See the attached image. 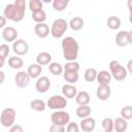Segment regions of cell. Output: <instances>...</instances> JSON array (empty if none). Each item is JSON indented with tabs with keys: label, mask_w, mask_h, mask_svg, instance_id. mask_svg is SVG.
Instances as JSON below:
<instances>
[{
	"label": "cell",
	"mask_w": 132,
	"mask_h": 132,
	"mask_svg": "<svg viewBox=\"0 0 132 132\" xmlns=\"http://www.w3.org/2000/svg\"><path fill=\"white\" fill-rule=\"evenodd\" d=\"M4 64H5V58H3L2 56H0V69L4 66Z\"/></svg>",
	"instance_id": "44"
},
{
	"label": "cell",
	"mask_w": 132,
	"mask_h": 132,
	"mask_svg": "<svg viewBox=\"0 0 132 132\" xmlns=\"http://www.w3.org/2000/svg\"><path fill=\"white\" fill-rule=\"evenodd\" d=\"M70 0H53V8L57 11H63L69 4Z\"/></svg>",
	"instance_id": "31"
},
{
	"label": "cell",
	"mask_w": 132,
	"mask_h": 132,
	"mask_svg": "<svg viewBox=\"0 0 132 132\" xmlns=\"http://www.w3.org/2000/svg\"><path fill=\"white\" fill-rule=\"evenodd\" d=\"M75 113L76 116L79 118V119H84V118H87L91 114V107L89 106V104H86V105H78V107L76 108L75 110Z\"/></svg>",
	"instance_id": "25"
},
{
	"label": "cell",
	"mask_w": 132,
	"mask_h": 132,
	"mask_svg": "<svg viewBox=\"0 0 132 132\" xmlns=\"http://www.w3.org/2000/svg\"><path fill=\"white\" fill-rule=\"evenodd\" d=\"M77 93V89L73 84H65L62 87V94L66 98H74Z\"/></svg>",
	"instance_id": "16"
},
{
	"label": "cell",
	"mask_w": 132,
	"mask_h": 132,
	"mask_svg": "<svg viewBox=\"0 0 132 132\" xmlns=\"http://www.w3.org/2000/svg\"><path fill=\"white\" fill-rule=\"evenodd\" d=\"M79 64L76 61H67V63L63 66V71H77L79 70Z\"/></svg>",
	"instance_id": "34"
},
{
	"label": "cell",
	"mask_w": 132,
	"mask_h": 132,
	"mask_svg": "<svg viewBox=\"0 0 132 132\" xmlns=\"http://www.w3.org/2000/svg\"><path fill=\"white\" fill-rule=\"evenodd\" d=\"M101 126L104 132H111L113 130V120L111 118H104L101 122Z\"/></svg>",
	"instance_id": "32"
},
{
	"label": "cell",
	"mask_w": 132,
	"mask_h": 132,
	"mask_svg": "<svg viewBox=\"0 0 132 132\" xmlns=\"http://www.w3.org/2000/svg\"><path fill=\"white\" fill-rule=\"evenodd\" d=\"M46 107V104L44 103V101L40 100V99H34L30 102V108L32 110L35 111H44Z\"/></svg>",
	"instance_id": "26"
},
{
	"label": "cell",
	"mask_w": 132,
	"mask_h": 132,
	"mask_svg": "<svg viewBox=\"0 0 132 132\" xmlns=\"http://www.w3.org/2000/svg\"><path fill=\"white\" fill-rule=\"evenodd\" d=\"M46 106L54 110L63 109L67 106V99L62 95H54L47 100Z\"/></svg>",
	"instance_id": "5"
},
{
	"label": "cell",
	"mask_w": 132,
	"mask_h": 132,
	"mask_svg": "<svg viewBox=\"0 0 132 132\" xmlns=\"http://www.w3.org/2000/svg\"><path fill=\"white\" fill-rule=\"evenodd\" d=\"M34 32L39 38H45L50 34V27L45 23H37L34 27Z\"/></svg>",
	"instance_id": "15"
},
{
	"label": "cell",
	"mask_w": 132,
	"mask_h": 132,
	"mask_svg": "<svg viewBox=\"0 0 132 132\" xmlns=\"http://www.w3.org/2000/svg\"><path fill=\"white\" fill-rule=\"evenodd\" d=\"M42 1V3L44 2V3H51V2H53V0H41Z\"/></svg>",
	"instance_id": "45"
},
{
	"label": "cell",
	"mask_w": 132,
	"mask_h": 132,
	"mask_svg": "<svg viewBox=\"0 0 132 132\" xmlns=\"http://www.w3.org/2000/svg\"><path fill=\"white\" fill-rule=\"evenodd\" d=\"M3 14H4V16H5L6 20H10V21H13V22H14L15 14H16L14 3H9V4H7V5L5 6V8H4Z\"/></svg>",
	"instance_id": "22"
},
{
	"label": "cell",
	"mask_w": 132,
	"mask_h": 132,
	"mask_svg": "<svg viewBox=\"0 0 132 132\" xmlns=\"http://www.w3.org/2000/svg\"><path fill=\"white\" fill-rule=\"evenodd\" d=\"M74 98H75V102L78 105H86V104H89L90 101H91L90 95L86 91H80V92L76 93Z\"/></svg>",
	"instance_id": "18"
},
{
	"label": "cell",
	"mask_w": 132,
	"mask_h": 132,
	"mask_svg": "<svg viewBox=\"0 0 132 132\" xmlns=\"http://www.w3.org/2000/svg\"><path fill=\"white\" fill-rule=\"evenodd\" d=\"M2 37L7 42H13L18 38V31L13 27H4L2 31Z\"/></svg>",
	"instance_id": "14"
},
{
	"label": "cell",
	"mask_w": 132,
	"mask_h": 132,
	"mask_svg": "<svg viewBox=\"0 0 132 132\" xmlns=\"http://www.w3.org/2000/svg\"><path fill=\"white\" fill-rule=\"evenodd\" d=\"M30 76L28 72L25 71H19L14 76V82L19 88H26L29 85Z\"/></svg>",
	"instance_id": "9"
},
{
	"label": "cell",
	"mask_w": 132,
	"mask_h": 132,
	"mask_svg": "<svg viewBox=\"0 0 132 132\" xmlns=\"http://www.w3.org/2000/svg\"><path fill=\"white\" fill-rule=\"evenodd\" d=\"M116 43L121 47L132 43V31H120L116 36Z\"/></svg>",
	"instance_id": "7"
},
{
	"label": "cell",
	"mask_w": 132,
	"mask_h": 132,
	"mask_svg": "<svg viewBox=\"0 0 132 132\" xmlns=\"http://www.w3.org/2000/svg\"><path fill=\"white\" fill-rule=\"evenodd\" d=\"M110 95H111V89L109 85H99L96 91V96L99 100L105 101L110 97Z\"/></svg>",
	"instance_id": "11"
},
{
	"label": "cell",
	"mask_w": 132,
	"mask_h": 132,
	"mask_svg": "<svg viewBox=\"0 0 132 132\" xmlns=\"http://www.w3.org/2000/svg\"><path fill=\"white\" fill-rule=\"evenodd\" d=\"M63 77L68 84H75L79 78L77 71H64Z\"/></svg>",
	"instance_id": "27"
},
{
	"label": "cell",
	"mask_w": 132,
	"mask_h": 132,
	"mask_svg": "<svg viewBox=\"0 0 132 132\" xmlns=\"http://www.w3.org/2000/svg\"><path fill=\"white\" fill-rule=\"evenodd\" d=\"M97 77V70L95 68H88L85 71V79L88 82H93L94 80H96Z\"/></svg>",
	"instance_id": "33"
},
{
	"label": "cell",
	"mask_w": 132,
	"mask_h": 132,
	"mask_svg": "<svg viewBox=\"0 0 132 132\" xmlns=\"http://www.w3.org/2000/svg\"><path fill=\"white\" fill-rule=\"evenodd\" d=\"M32 20L36 23H44L46 20V13L43 9L37 10V11H32Z\"/></svg>",
	"instance_id": "29"
},
{
	"label": "cell",
	"mask_w": 132,
	"mask_h": 132,
	"mask_svg": "<svg viewBox=\"0 0 132 132\" xmlns=\"http://www.w3.org/2000/svg\"><path fill=\"white\" fill-rule=\"evenodd\" d=\"M65 129H66L65 126L55 125V124H52L51 127H50V131H52V132H64Z\"/></svg>",
	"instance_id": "39"
},
{
	"label": "cell",
	"mask_w": 132,
	"mask_h": 132,
	"mask_svg": "<svg viewBox=\"0 0 132 132\" xmlns=\"http://www.w3.org/2000/svg\"><path fill=\"white\" fill-rule=\"evenodd\" d=\"M14 5H15V11H16L14 22H21L25 16L26 1L25 0H15L14 1Z\"/></svg>",
	"instance_id": "13"
},
{
	"label": "cell",
	"mask_w": 132,
	"mask_h": 132,
	"mask_svg": "<svg viewBox=\"0 0 132 132\" xmlns=\"http://www.w3.org/2000/svg\"><path fill=\"white\" fill-rule=\"evenodd\" d=\"M15 116L16 112L13 108L11 107H7L5 109L2 110L1 116H0V123L3 127L5 128H9L10 126H12L14 124L15 121Z\"/></svg>",
	"instance_id": "4"
},
{
	"label": "cell",
	"mask_w": 132,
	"mask_h": 132,
	"mask_svg": "<svg viewBox=\"0 0 132 132\" xmlns=\"http://www.w3.org/2000/svg\"><path fill=\"white\" fill-rule=\"evenodd\" d=\"M107 27L111 30H117L121 27V20L116 15H110L107 19Z\"/></svg>",
	"instance_id": "30"
},
{
	"label": "cell",
	"mask_w": 132,
	"mask_h": 132,
	"mask_svg": "<svg viewBox=\"0 0 132 132\" xmlns=\"http://www.w3.org/2000/svg\"><path fill=\"white\" fill-rule=\"evenodd\" d=\"M111 74L107 70H101L97 72L96 80L99 82V85H109L111 81Z\"/></svg>",
	"instance_id": "17"
},
{
	"label": "cell",
	"mask_w": 132,
	"mask_h": 132,
	"mask_svg": "<svg viewBox=\"0 0 132 132\" xmlns=\"http://www.w3.org/2000/svg\"><path fill=\"white\" fill-rule=\"evenodd\" d=\"M109 71H110V74H111V77L118 81H122L124 79L127 78L128 76V71L127 69L122 66L120 64L119 61H110L109 63Z\"/></svg>",
	"instance_id": "2"
},
{
	"label": "cell",
	"mask_w": 132,
	"mask_h": 132,
	"mask_svg": "<svg viewBox=\"0 0 132 132\" xmlns=\"http://www.w3.org/2000/svg\"><path fill=\"white\" fill-rule=\"evenodd\" d=\"M121 117L125 120H131L132 119V106L131 105H126L122 107L121 109Z\"/></svg>",
	"instance_id": "35"
},
{
	"label": "cell",
	"mask_w": 132,
	"mask_h": 132,
	"mask_svg": "<svg viewBox=\"0 0 132 132\" xmlns=\"http://www.w3.org/2000/svg\"><path fill=\"white\" fill-rule=\"evenodd\" d=\"M29 8L31 11H37L42 9V1L41 0H30Z\"/></svg>",
	"instance_id": "36"
},
{
	"label": "cell",
	"mask_w": 132,
	"mask_h": 132,
	"mask_svg": "<svg viewBox=\"0 0 132 132\" xmlns=\"http://www.w3.org/2000/svg\"><path fill=\"white\" fill-rule=\"evenodd\" d=\"M68 28V23L64 19H57L53 22L50 33L54 38H61Z\"/></svg>",
	"instance_id": "3"
},
{
	"label": "cell",
	"mask_w": 132,
	"mask_h": 132,
	"mask_svg": "<svg viewBox=\"0 0 132 132\" xmlns=\"http://www.w3.org/2000/svg\"><path fill=\"white\" fill-rule=\"evenodd\" d=\"M95 127H96V121H95V119L91 118L90 116L81 119V121L79 123V129H81L85 132H92V131H94Z\"/></svg>",
	"instance_id": "12"
},
{
	"label": "cell",
	"mask_w": 132,
	"mask_h": 132,
	"mask_svg": "<svg viewBox=\"0 0 132 132\" xmlns=\"http://www.w3.org/2000/svg\"><path fill=\"white\" fill-rule=\"evenodd\" d=\"M48 71L55 76L60 75L63 72V66L58 62H51L48 64Z\"/></svg>",
	"instance_id": "28"
},
{
	"label": "cell",
	"mask_w": 132,
	"mask_h": 132,
	"mask_svg": "<svg viewBox=\"0 0 132 132\" xmlns=\"http://www.w3.org/2000/svg\"><path fill=\"white\" fill-rule=\"evenodd\" d=\"M27 72H28L30 78H37L41 74V72H42V66L39 65V64H37V63L31 64L28 67Z\"/></svg>",
	"instance_id": "21"
},
{
	"label": "cell",
	"mask_w": 132,
	"mask_h": 132,
	"mask_svg": "<svg viewBox=\"0 0 132 132\" xmlns=\"http://www.w3.org/2000/svg\"><path fill=\"white\" fill-rule=\"evenodd\" d=\"M84 25H85V22H84L82 18H80V16H74V18H72L70 20L69 24H68V26L73 31H79L80 29H82Z\"/></svg>",
	"instance_id": "23"
},
{
	"label": "cell",
	"mask_w": 132,
	"mask_h": 132,
	"mask_svg": "<svg viewBox=\"0 0 132 132\" xmlns=\"http://www.w3.org/2000/svg\"><path fill=\"white\" fill-rule=\"evenodd\" d=\"M50 87H51V80L46 76L38 77V79L35 82V89L38 93H45L46 91H48Z\"/></svg>",
	"instance_id": "10"
},
{
	"label": "cell",
	"mask_w": 132,
	"mask_h": 132,
	"mask_svg": "<svg viewBox=\"0 0 132 132\" xmlns=\"http://www.w3.org/2000/svg\"><path fill=\"white\" fill-rule=\"evenodd\" d=\"M61 47L63 51V57L66 61H75L77 59L79 45L75 38L71 36L63 38L61 42Z\"/></svg>",
	"instance_id": "1"
},
{
	"label": "cell",
	"mask_w": 132,
	"mask_h": 132,
	"mask_svg": "<svg viewBox=\"0 0 132 132\" xmlns=\"http://www.w3.org/2000/svg\"><path fill=\"white\" fill-rule=\"evenodd\" d=\"M51 121H52V124L66 126L70 122V116L68 112L62 109H58L51 114Z\"/></svg>",
	"instance_id": "6"
},
{
	"label": "cell",
	"mask_w": 132,
	"mask_h": 132,
	"mask_svg": "<svg viewBox=\"0 0 132 132\" xmlns=\"http://www.w3.org/2000/svg\"><path fill=\"white\" fill-rule=\"evenodd\" d=\"M127 71H128V73H131V72H132V60H129V61H128V64H127Z\"/></svg>",
	"instance_id": "42"
},
{
	"label": "cell",
	"mask_w": 132,
	"mask_h": 132,
	"mask_svg": "<svg viewBox=\"0 0 132 132\" xmlns=\"http://www.w3.org/2000/svg\"><path fill=\"white\" fill-rule=\"evenodd\" d=\"M4 79H5V73L0 70V85H2L4 82Z\"/></svg>",
	"instance_id": "43"
},
{
	"label": "cell",
	"mask_w": 132,
	"mask_h": 132,
	"mask_svg": "<svg viewBox=\"0 0 132 132\" xmlns=\"http://www.w3.org/2000/svg\"><path fill=\"white\" fill-rule=\"evenodd\" d=\"M52 55L47 52H41L37 55L36 57V62L37 64L41 65V66H44V65H48L51 62H52Z\"/></svg>",
	"instance_id": "20"
},
{
	"label": "cell",
	"mask_w": 132,
	"mask_h": 132,
	"mask_svg": "<svg viewBox=\"0 0 132 132\" xmlns=\"http://www.w3.org/2000/svg\"><path fill=\"white\" fill-rule=\"evenodd\" d=\"M8 65L12 69H21L24 66V60L20 56H12L8 59Z\"/></svg>",
	"instance_id": "24"
},
{
	"label": "cell",
	"mask_w": 132,
	"mask_h": 132,
	"mask_svg": "<svg viewBox=\"0 0 132 132\" xmlns=\"http://www.w3.org/2000/svg\"><path fill=\"white\" fill-rule=\"evenodd\" d=\"M6 21H7V20L5 19L4 15H0V29L5 27V25H6Z\"/></svg>",
	"instance_id": "41"
},
{
	"label": "cell",
	"mask_w": 132,
	"mask_h": 132,
	"mask_svg": "<svg viewBox=\"0 0 132 132\" xmlns=\"http://www.w3.org/2000/svg\"><path fill=\"white\" fill-rule=\"evenodd\" d=\"M67 132H78L79 131V126L75 122H69L67 124V127L65 129Z\"/></svg>",
	"instance_id": "37"
},
{
	"label": "cell",
	"mask_w": 132,
	"mask_h": 132,
	"mask_svg": "<svg viewBox=\"0 0 132 132\" xmlns=\"http://www.w3.org/2000/svg\"><path fill=\"white\" fill-rule=\"evenodd\" d=\"M12 51L16 56H25L29 51V45L24 39H15L12 43Z\"/></svg>",
	"instance_id": "8"
},
{
	"label": "cell",
	"mask_w": 132,
	"mask_h": 132,
	"mask_svg": "<svg viewBox=\"0 0 132 132\" xmlns=\"http://www.w3.org/2000/svg\"><path fill=\"white\" fill-rule=\"evenodd\" d=\"M9 52H10V48L6 43H3V44L0 45V56H2L3 58L6 59L8 54H9Z\"/></svg>",
	"instance_id": "38"
},
{
	"label": "cell",
	"mask_w": 132,
	"mask_h": 132,
	"mask_svg": "<svg viewBox=\"0 0 132 132\" xmlns=\"http://www.w3.org/2000/svg\"><path fill=\"white\" fill-rule=\"evenodd\" d=\"M128 129V122L127 120L121 118H117L113 121V130L117 132H125Z\"/></svg>",
	"instance_id": "19"
},
{
	"label": "cell",
	"mask_w": 132,
	"mask_h": 132,
	"mask_svg": "<svg viewBox=\"0 0 132 132\" xmlns=\"http://www.w3.org/2000/svg\"><path fill=\"white\" fill-rule=\"evenodd\" d=\"M9 131L10 132H23L24 129L21 125H16V124H13L12 126L9 127Z\"/></svg>",
	"instance_id": "40"
}]
</instances>
